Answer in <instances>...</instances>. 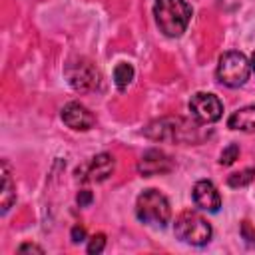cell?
Masks as SVG:
<instances>
[{
  "label": "cell",
  "instance_id": "3957f363",
  "mask_svg": "<svg viewBox=\"0 0 255 255\" xmlns=\"http://www.w3.org/2000/svg\"><path fill=\"white\" fill-rule=\"evenodd\" d=\"M135 215L139 221L149 225H167L171 217V207L167 197L157 189H145L137 195L135 201Z\"/></svg>",
  "mask_w": 255,
  "mask_h": 255
},
{
  "label": "cell",
  "instance_id": "5b68a950",
  "mask_svg": "<svg viewBox=\"0 0 255 255\" xmlns=\"http://www.w3.org/2000/svg\"><path fill=\"white\" fill-rule=\"evenodd\" d=\"M217 80L227 86V88H239L249 80L251 74V62L247 60L245 54L231 50L221 54L219 62H217Z\"/></svg>",
  "mask_w": 255,
  "mask_h": 255
},
{
  "label": "cell",
  "instance_id": "5bb4252c",
  "mask_svg": "<svg viewBox=\"0 0 255 255\" xmlns=\"http://www.w3.org/2000/svg\"><path fill=\"white\" fill-rule=\"evenodd\" d=\"M131 80H133V68H131V64H128V62L118 64L116 70H114V82H116V86L120 90H126L131 84Z\"/></svg>",
  "mask_w": 255,
  "mask_h": 255
},
{
  "label": "cell",
  "instance_id": "ac0fdd59",
  "mask_svg": "<svg viewBox=\"0 0 255 255\" xmlns=\"http://www.w3.org/2000/svg\"><path fill=\"white\" fill-rule=\"evenodd\" d=\"M241 235H243V239H247V243L255 245V229L247 221H243V225H241Z\"/></svg>",
  "mask_w": 255,
  "mask_h": 255
},
{
  "label": "cell",
  "instance_id": "8992f818",
  "mask_svg": "<svg viewBox=\"0 0 255 255\" xmlns=\"http://www.w3.org/2000/svg\"><path fill=\"white\" fill-rule=\"evenodd\" d=\"M66 78L76 92H92L100 86V72L86 58H78L70 62L66 66Z\"/></svg>",
  "mask_w": 255,
  "mask_h": 255
},
{
  "label": "cell",
  "instance_id": "277c9868",
  "mask_svg": "<svg viewBox=\"0 0 255 255\" xmlns=\"http://www.w3.org/2000/svg\"><path fill=\"white\" fill-rule=\"evenodd\" d=\"M173 233L183 243L201 247V245L209 243V239H211V225L197 211H181L175 217Z\"/></svg>",
  "mask_w": 255,
  "mask_h": 255
},
{
  "label": "cell",
  "instance_id": "4fadbf2b",
  "mask_svg": "<svg viewBox=\"0 0 255 255\" xmlns=\"http://www.w3.org/2000/svg\"><path fill=\"white\" fill-rule=\"evenodd\" d=\"M0 201H2V213H6L12 203L16 201V187L12 183V173L6 161H2V193H0Z\"/></svg>",
  "mask_w": 255,
  "mask_h": 255
},
{
  "label": "cell",
  "instance_id": "ba28073f",
  "mask_svg": "<svg viewBox=\"0 0 255 255\" xmlns=\"http://www.w3.org/2000/svg\"><path fill=\"white\" fill-rule=\"evenodd\" d=\"M116 169V159L112 153H98L94 155L82 169H78V179L82 181H104L108 179Z\"/></svg>",
  "mask_w": 255,
  "mask_h": 255
},
{
  "label": "cell",
  "instance_id": "2e32d148",
  "mask_svg": "<svg viewBox=\"0 0 255 255\" xmlns=\"http://www.w3.org/2000/svg\"><path fill=\"white\" fill-rule=\"evenodd\" d=\"M237 157H239V145H237V143H229V145L221 151L219 163H221V165H231Z\"/></svg>",
  "mask_w": 255,
  "mask_h": 255
},
{
  "label": "cell",
  "instance_id": "8fae6325",
  "mask_svg": "<svg viewBox=\"0 0 255 255\" xmlns=\"http://www.w3.org/2000/svg\"><path fill=\"white\" fill-rule=\"evenodd\" d=\"M191 195H193L195 205H197L199 209H203V211L215 213V211H219V207H221V195H219L217 187H215L211 181H207V179L197 181V183L193 185Z\"/></svg>",
  "mask_w": 255,
  "mask_h": 255
},
{
  "label": "cell",
  "instance_id": "d6986e66",
  "mask_svg": "<svg viewBox=\"0 0 255 255\" xmlns=\"http://www.w3.org/2000/svg\"><path fill=\"white\" fill-rule=\"evenodd\" d=\"M70 237H72V241H74V243H80V241H84V239H86V229H84L82 225H74V227H72Z\"/></svg>",
  "mask_w": 255,
  "mask_h": 255
},
{
  "label": "cell",
  "instance_id": "52a82bcc",
  "mask_svg": "<svg viewBox=\"0 0 255 255\" xmlns=\"http://www.w3.org/2000/svg\"><path fill=\"white\" fill-rule=\"evenodd\" d=\"M189 114L195 122L207 126L215 124L223 114V104L215 94L209 92H197L189 100Z\"/></svg>",
  "mask_w": 255,
  "mask_h": 255
},
{
  "label": "cell",
  "instance_id": "6da1fadb",
  "mask_svg": "<svg viewBox=\"0 0 255 255\" xmlns=\"http://www.w3.org/2000/svg\"><path fill=\"white\" fill-rule=\"evenodd\" d=\"M199 122H189L185 118H161L153 120L143 128V135L153 141H169V143H197L209 131L201 128Z\"/></svg>",
  "mask_w": 255,
  "mask_h": 255
},
{
  "label": "cell",
  "instance_id": "7c38bea8",
  "mask_svg": "<svg viewBox=\"0 0 255 255\" xmlns=\"http://www.w3.org/2000/svg\"><path fill=\"white\" fill-rule=\"evenodd\" d=\"M227 126L235 131H255V106L235 110L227 118Z\"/></svg>",
  "mask_w": 255,
  "mask_h": 255
},
{
  "label": "cell",
  "instance_id": "44dd1931",
  "mask_svg": "<svg viewBox=\"0 0 255 255\" xmlns=\"http://www.w3.org/2000/svg\"><path fill=\"white\" fill-rule=\"evenodd\" d=\"M18 251L20 253H44V249L42 247H38V245H34V243H22L20 247H18Z\"/></svg>",
  "mask_w": 255,
  "mask_h": 255
},
{
  "label": "cell",
  "instance_id": "9a60e30c",
  "mask_svg": "<svg viewBox=\"0 0 255 255\" xmlns=\"http://www.w3.org/2000/svg\"><path fill=\"white\" fill-rule=\"evenodd\" d=\"M253 177H255V169H253V167H247V169H243V171L231 173L229 179H227V183H229L231 187H243V185L251 183Z\"/></svg>",
  "mask_w": 255,
  "mask_h": 255
},
{
  "label": "cell",
  "instance_id": "7402d4cb",
  "mask_svg": "<svg viewBox=\"0 0 255 255\" xmlns=\"http://www.w3.org/2000/svg\"><path fill=\"white\" fill-rule=\"evenodd\" d=\"M251 68L255 70V52H253V56H251Z\"/></svg>",
  "mask_w": 255,
  "mask_h": 255
},
{
  "label": "cell",
  "instance_id": "ffe728a7",
  "mask_svg": "<svg viewBox=\"0 0 255 255\" xmlns=\"http://www.w3.org/2000/svg\"><path fill=\"white\" fill-rule=\"evenodd\" d=\"M76 201H78V205H80V207H86V205H90V203H92V193H90L88 189H84V191H80V193H78Z\"/></svg>",
  "mask_w": 255,
  "mask_h": 255
},
{
  "label": "cell",
  "instance_id": "9c48e42d",
  "mask_svg": "<svg viewBox=\"0 0 255 255\" xmlns=\"http://www.w3.org/2000/svg\"><path fill=\"white\" fill-rule=\"evenodd\" d=\"M62 122L76 129V131H88L90 128H94L96 124V118L94 114L80 102H68L64 108H62Z\"/></svg>",
  "mask_w": 255,
  "mask_h": 255
},
{
  "label": "cell",
  "instance_id": "30bf717a",
  "mask_svg": "<svg viewBox=\"0 0 255 255\" xmlns=\"http://www.w3.org/2000/svg\"><path fill=\"white\" fill-rule=\"evenodd\" d=\"M173 169V161L169 159L167 153L159 151V149H147L139 163H137V171L143 177H151V175H159V173H167Z\"/></svg>",
  "mask_w": 255,
  "mask_h": 255
},
{
  "label": "cell",
  "instance_id": "7a4b0ae2",
  "mask_svg": "<svg viewBox=\"0 0 255 255\" xmlns=\"http://www.w3.org/2000/svg\"><path fill=\"white\" fill-rule=\"evenodd\" d=\"M153 18L159 28L169 38H179L191 20V6L185 0H155Z\"/></svg>",
  "mask_w": 255,
  "mask_h": 255
},
{
  "label": "cell",
  "instance_id": "e0dca14e",
  "mask_svg": "<svg viewBox=\"0 0 255 255\" xmlns=\"http://www.w3.org/2000/svg\"><path fill=\"white\" fill-rule=\"evenodd\" d=\"M104 247H106V235H104V233H96V235L90 237V243H88V253H90V255L102 253Z\"/></svg>",
  "mask_w": 255,
  "mask_h": 255
}]
</instances>
